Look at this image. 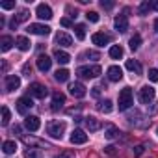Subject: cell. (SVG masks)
<instances>
[{
  "instance_id": "6da1fadb",
  "label": "cell",
  "mask_w": 158,
  "mask_h": 158,
  "mask_svg": "<svg viewBox=\"0 0 158 158\" xmlns=\"http://www.w3.org/2000/svg\"><path fill=\"white\" fill-rule=\"evenodd\" d=\"M134 102V95L130 88H123L119 91V112H127Z\"/></svg>"
},
{
  "instance_id": "7a4b0ae2",
  "label": "cell",
  "mask_w": 158,
  "mask_h": 158,
  "mask_svg": "<svg viewBox=\"0 0 158 158\" xmlns=\"http://www.w3.org/2000/svg\"><path fill=\"white\" fill-rule=\"evenodd\" d=\"M101 73H102L101 65H82L76 69V74L80 78H97Z\"/></svg>"
},
{
  "instance_id": "3957f363",
  "label": "cell",
  "mask_w": 158,
  "mask_h": 158,
  "mask_svg": "<svg viewBox=\"0 0 158 158\" xmlns=\"http://www.w3.org/2000/svg\"><path fill=\"white\" fill-rule=\"evenodd\" d=\"M63 132H65V123H61V121H50L47 125V134L50 138L61 139L63 138Z\"/></svg>"
},
{
  "instance_id": "277c9868",
  "label": "cell",
  "mask_w": 158,
  "mask_h": 158,
  "mask_svg": "<svg viewBox=\"0 0 158 158\" xmlns=\"http://www.w3.org/2000/svg\"><path fill=\"white\" fill-rule=\"evenodd\" d=\"M28 91H30V97H35V99H45V97L48 95V89H47L43 84H39V82L30 84Z\"/></svg>"
},
{
  "instance_id": "5b68a950",
  "label": "cell",
  "mask_w": 158,
  "mask_h": 158,
  "mask_svg": "<svg viewBox=\"0 0 158 158\" xmlns=\"http://www.w3.org/2000/svg\"><path fill=\"white\" fill-rule=\"evenodd\" d=\"M154 95H156V91H154L151 86H143V88L139 89L138 99H139V102H143V104H151V102L154 101Z\"/></svg>"
},
{
  "instance_id": "8992f818",
  "label": "cell",
  "mask_w": 158,
  "mask_h": 158,
  "mask_svg": "<svg viewBox=\"0 0 158 158\" xmlns=\"http://www.w3.org/2000/svg\"><path fill=\"white\" fill-rule=\"evenodd\" d=\"M34 106V101H32V97H21L17 102H15V108H17V112L21 114V115H26L28 112H30V108Z\"/></svg>"
},
{
  "instance_id": "52a82bcc",
  "label": "cell",
  "mask_w": 158,
  "mask_h": 158,
  "mask_svg": "<svg viewBox=\"0 0 158 158\" xmlns=\"http://www.w3.org/2000/svg\"><path fill=\"white\" fill-rule=\"evenodd\" d=\"M69 93L73 97H76V99H82V97H86L88 89H86V86L82 82H73V84H69Z\"/></svg>"
},
{
  "instance_id": "ba28073f",
  "label": "cell",
  "mask_w": 158,
  "mask_h": 158,
  "mask_svg": "<svg viewBox=\"0 0 158 158\" xmlns=\"http://www.w3.org/2000/svg\"><path fill=\"white\" fill-rule=\"evenodd\" d=\"M86 141H88V134H86L84 130L74 128V130L71 132V143H73V145H82V143H86Z\"/></svg>"
},
{
  "instance_id": "9c48e42d",
  "label": "cell",
  "mask_w": 158,
  "mask_h": 158,
  "mask_svg": "<svg viewBox=\"0 0 158 158\" xmlns=\"http://www.w3.org/2000/svg\"><path fill=\"white\" fill-rule=\"evenodd\" d=\"M35 15H37L39 19H43V21H50V19H52V10H50L48 4H39V6L35 8Z\"/></svg>"
},
{
  "instance_id": "30bf717a",
  "label": "cell",
  "mask_w": 158,
  "mask_h": 158,
  "mask_svg": "<svg viewBox=\"0 0 158 158\" xmlns=\"http://www.w3.org/2000/svg\"><path fill=\"white\" fill-rule=\"evenodd\" d=\"M28 32H30V34H35V35H48V34H50V26L34 23V24L28 26Z\"/></svg>"
},
{
  "instance_id": "8fae6325",
  "label": "cell",
  "mask_w": 158,
  "mask_h": 158,
  "mask_svg": "<svg viewBox=\"0 0 158 158\" xmlns=\"http://www.w3.org/2000/svg\"><path fill=\"white\" fill-rule=\"evenodd\" d=\"M35 61H37V69H39L41 73H47V71H50V67H52V60H50L47 54H39Z\"/></svg>"
},
{
  "instance_id": "7c38bea8",
  "label": "cell",
  "mask_w": 158,
  "mask_h": 158,
  "mask_svg": "<svg viewBox=\"0 0 158 158\" xmlns=\"http://www.w3.org/2000/svg\"><path fill=\"white\" fill-rule=\"evenodd\" d=\"M106 74H108V80H112V82H119L121 78H123V69H121L119 65H112V67H108Z\"/></svg>"
},
{
  "instance_id": "4fadbf2b",
  "label": "cell",
  "mask_w": 158,
  "mask_h": 158,
  "mask_svg": "<svg viewBox=\"0 0 158 158\" xmlns=\"http://www.w3.org/2000/svg\"><path fill=\"white\" fill-rule=\"evenodd\" d=\"M21 88V78L17 74H8L6 76V89L8 91H15Z\"/></svg>"
},
{
  "instance_id": "5bb4252c",
  "label": "cell",
  "mask_w": 158,
  "mask_h": 158,
  "mask_svg": "<svg viewBox=\"0 0 158 158\" xmlns=\"http://www.w3.org/2000/svg\"><path fill=\"white\" fill-rule=\"evenodd\" d=\"M114 26H115L117 32L125 34V32L128 30V19H127V15H117L115 21H114Z\"/></svg>"
},
{
  "instance_id": "9a60e30c",
  "label": "cell",
  "mask_w": 158,
  "mask_h": 158,
  "mask_svg": "<svg viewBox=\"0 0 158 158\" xmlns=\"http://www.w3.org/2000/svg\"><path fill=\"white\" fill-rule=\"evenodd\" d=\"M91 41H93V45H97V47H104V45H108L112 39H110V35H106V34H102V32H95V34L91 35Z\"/></svg>"
},
{
  "instance_id": "2e32d148",
  "label": "cell",
  "mask_w": 158,
  "mask_h": 158,
  "mask_svg": "<svg viewBox=\"0 0 158 158\" xmlns=\"http://www.w3.org/2000/svg\"><path fill=\"white\" fill-rule=\"evenodd\" d=\"M24 127H26L30 132H37L39 127H41V121H39V117H35V115H28V117L24 119Z\"/></svg>"
},
{
  "instance_id": "e0dca14e",
  "label": "cell",
  "mask_w": 158,
  "mask_h": 158,
  "mask_svg": "<svg viewBox=\"0 0 158 158\" xmlns=\"http://www.w3.org/2000/svg\"><path fill=\"white\" fill-rule=\"evenodd\" d=\"M63 104H65V95H63L61 91H54V93H52V110L58 112Z\"/></svg>"
},
{
  "instance_id": "ac0fdd59",
  "label": "cell",
  "mask_w": 158,
  "mask_h": 158,
  "mask_svg": "<svg viewBox=\"0 0 158 158\" xmlns=\"http://www.w3.org/2000/svg\"><path fill=\"white\" fill-rule=\"evenodd\" d=\"M84 123H86V128H88L89 132H97V130L102 127L101 121H99L97 117H91V115H89V117H84Z\"/></svg>"
},
{
  "instance_id": "d6986e66",
  "label": "cell",
  "mask_w": 158,
  "mask_h": 158,
  "mask_svg": "<svg viewBox=\"0 0 158 158\" xmlns=\"http://www.w3.org/2000/svg\"><path fill=\"white\" fill-rule=\"evenodd\" d=\"M56 43L61 45V47H71V45H73V37H71L69 34H65V32H60V34L56 35Z\"/></svg>"
},
{
  "instance_id": "ffe728a7",
  "label": "cell",
  "mask_w": 158,
  "mask_h": 158,
  "mask_svg": "<svg viewBox=\"0 0 158 158\" xmlns=\"http://www.w3.org/2000/svg\"><path fill=\"white\" fill-rule=\"evenodd\" d=\"M54 60L58 61V63H61V65H65V63H69L71 61V56L65 52V50H61V48H58V50H54Z\"/></svg>"
},
{
  "instance_id": "44dd1931",
  "label": "cell",
  "mask_w": 158,
  "mask_h": 158,
  "mask_svg": "<svg viewBox=\"0 0 158 158\" xmlns=\"http://www.w3.org/2000/svg\"><path fill=\"white\" fill-rule=\"evenodd\" d=\"M15 45H17V48H19V50H23V52H26V50H30V47H32V43H30V39H28V37H24V35H21V37H17V39H15Z\"/></svg>"
},
{
  "instance_id": "7402d4cb",
  "label": "cell",
  "mask_w": 158,
  "mask_h": 158,
  "mask_svg": "<svg viewBox=\"0 0 158 158\" xmlns=\"http://www.w3.org/2000/svg\"><path fill=\"white\" fill-rule=\"evenodd\" d=\"M97 108H99V112H102V114H110V112L114 110V102H112L110 99H104V101H99Z\"/></svg>"
},
{
  "instance_id": "603a6c76",
  "label": "cell",
  "mask_w": 158,
  "mask_h": 158,
  "mask_svg": "<svg viewBox=\"0 0 158 158\" xmlns=\"http://www.w3.org/2000/svg\"><path fill=\"white\" fill-rule=\"evenodd\" d=\"M11 45H13V37L11 35H2L0 37V50L2 52H8L11 48Z\"/></svg>"
},
{
  "instance_id": "cb8c5ba5",
  "label": "cell",
  "mask_w": 158,
  "mask_h": 158,
  "mask_svg": "<svg viewBox=\"0 0 158 158\" xmlns=\"http://www.w3.org/2000/svg\"><path fill=\"white\" fill-rule=\"evenodd\" d=\"M127 69L128 71H132V73H136V74H141V63L139 61H136V60H127Z\"/></svg>"
},
{
  "instance_id": "d4e9b609",
  "label": "cell",
  "mask_w": 158,
  "mask_h": 158,
  "mask_svg": "<svg viewBox=\"0 0 158 158\" xmlns=\"http://www.w3.org/2000/svg\"><path fill=\"white\" fill-rule=\"evenodd\" d=\"M54 78L58 82H67L69 80V71L67 69H58L56 73H54Z\"/></svg>"
},
{
  "instance_id": "484cf974",
  "label": "cell",
  "mask_w": 158,
  "mask_h": 158,
  "mask_svg": "<svg viewBox=\"0 0 158 158\" xmlns=\"http://www.w3.org/2000/svg\"><path fill=\"white\" fill-rule=\"evenodd\" d=\"M121 132L114 127V125H110V127H106V130H104V136H106V139H115L117 136H119Z\"/></svg>"
},
{
  "instance_id": "4316f807",
  "label": "cell",
  "mask_w": 158,
  "mask_h": 158,
  "mask_svg": "<svg viewBox=\"0 0 158 158\" xmlns=\"http://www.w3.org/2000/svg\"><path fill=\"white\" fill-rule=\"evenodd\" d=\"M2 151H4L6 154H13V152L17 151V143L11 141V139H8V141H4V145H2Z\"/></svg>"
},
{
  "instance_id": "83f0119b",
  "label": "cell",
  "mask_w": 158,
  "mask_h": 158,
  "mask_svg": "<svg viewBox=\"0 0 158 158\" xmlns=\"http://www.w3.org/2000/svg\"><path fill=\"white\" fill-rule=\"evenodd\" d=\"M128 45H130V48H132V50H138V48L141 47V35H139V34H134V35L130 37Z\"/></svg>"
},
{
  "instance_id": "f1b7e54d",
  "label": "cell",
  "mask_w": 158,
  "mask_h": 158,
  "mask_svg": "<svg viewBox=\"0 0 158 158\" xmlns=\"http://www.w3.org/2000/svg\"><path fill=\"white\" fill-rule=\"evenodd\" d=\"M110 58H114V60L123 58V48H121L119 45H112V47H110Z\"/></svg>"
},
{
  "instance_id": "f546056e",
  "label": "cell",
  "mask_w": 158,
  "mask_h": 158,
  "mask_svg": "<svg viewBox=\"0 0 158 158\" xmlns=\"http://www.w3.org/2000/svg\"><path fill=\"white\" fill-rule=\"evenodd\" d=\"M74 35H76V39L84 41V39H86V26H84V24H76V26H74Z\"/></svg>"
},
{
  "instance_id": "4dcf8cb0",
  "label": "cell",
  "mask_w": 158,
  "mask_h": 158,
  "mask_svg": "<svg viewBox=\"0 0 158 158\" xmlns=\"http://www.w3.org/2000/svg\"><path fill=\"white\" fill-rule=\"evenodd\" d=\"M24 158H43V154H41V151H39V149H35V147H30V149H26V152H24Z\"/></svg>"
},
{
  "instance_id": "1f68e13d",
  "label": "cell",
  "mask_w": 158,
  "mask_h": 158,
  "mask_svg": "<svg viewBox=\"0 0 158 158\" xmlns=\"http://www.w3.org/2000/svg\"><path fill=\"white\" fill-rule=\"evenodd\" d=\"M10 119H11V114H10V110H8V106H2V125L6 127V125L10 123Z\"/></svg>"
},
{
  "instance_id": "d6a6232c",
  "label": "cell",
  "mask_w": 158,
  "mask_h": 158,
  "mask_svg": "<svg viewBox=\"0 0 158 158\" xmlns=\"http://www.w3.org/2000/svg\"><path fill=\"white\" fill-rule=\"evenodd\" d=\"M149 10H151V4L147 2V0H145V2H141V4H139V8H138V13H139V15H147V11H149Z\"/></svg>"
},
{
  "instance_id": "836d02e7",
  "label": "cell",
  "mask_w": 158,
  "mask_h": 158,
  "mask_svg": "<svg viewBox=\"0 0 158 158\" xmlns=\"http://www.w3.org/2000/svg\"><path fill=\"white\" fill-rule=\"evenodd\" d=\"M28 17H30V13H28L26 10H21L15 19H17V23H24V21H28Z\"/></svg>"
},
{
  "instance_id": "e575fe53",
  "label": "cell",
  "mask_w": 158,
  "mask_h": 158,
  "mask_svg": "<svg viewBox=\"0 0 158 158\" xmlns=\"http://www.w3.org/2000/svg\"><path fill=\"white\" fill-rule=\"evenodd\" d=\"M0 8H2V10H13L15 2H13V0H4V2H0Z\"/></svg>"
},
{
  "instance_id": "d590c367",
  "label": "cell",
  "mask_w": 158,
  "mask_h": 158,
  "mask_svg": "<svg viewBox=\"0 0 158 158\" xmlns=\"http://www.w3.org/2000/svg\"><path fill=\"white\" fill-rule=\"evenodd\" d=\"M149 80L158 82V69H149Z\"/></svg>"
},
{
  "instance_id": "8d00e7d4",
  "label": "cell",
  "mask_w": 158,
  "mask_h": 158,
  "mask_svg": "<svg viewBox=\"0 0 158 158\" xmlns=\"http://www.w3.org/2000/svg\"><path fill=\"white\" fill-rule=\"evenodd\" d=\"M86 17H88V21H91V23H97V21H99V13H97V11H88Z\"/></svg>"
},
{
  "instance_id": "74e56055",
  "label": "cell",
  "mask_w": 158,
  "mask_h": 158,
  "mask_svg": "<svg viewBox=\"0 0 158 158\" xmlns=\"http://www.w3.org/2000/svg\"><path fill=\"white\" fill-rule=\"evenodd\" d=\"M143 151H145V147H143V145H136V147L132 149L134 156H141V154H143Z\"/></svg>"
},
{
  "instance_id": "f35d334b",
  "label": "cell",
  "mask_w": 158,
  "mask_h": 158,
  "mask_svg": "<svg viewBox=\"0 0 158 158\" xmlns=\"http://www.w3.org/2000/svg\"><path fill=\"white\" fill-rule=\"evenodd\" d=\"M104 152H106V154H110V156H115V154H117V151H115V147H114V145L104 147Z\"/></svg>"
},
{
  "instance_id": "ab89813d",
  "label": "cell",
  "mask_w": 158,
  "mask_h": 158,
  "mask_svg": "<svg viewBox=\"0 0 158 158\" xmlns=\"http://www.w3.org/2000/svg\"><path fill=\"white\" fill-rule=\"evenodd\" d=\"M101 8H104V10H112V8H114V2H110V0H102V2H101Z\"/></svg>"
},
{
  "instance_id": "60d3db41",
  "label": "cell",
  "mask_w": 158,
  "mask_h": 158,
  "mask_svg": "<svg viewBox=\"0 0 158 158\" xmlns=\"http://www.w3.org/2000/svg\"><path fill=\"white\" fill-rule=\"evenodd\" d=\"M60 23H61V26H63V28H69V26H73V23H71V19H67V17H63V19H61Z\"/></svg>"
},
{
  "instance_id": "b9f144b4",
  "label": "cell",
  "mask_w": 158,
  "mask_h": 158,
  "mask_svg": "<svg viewBox=\"0 0 158 158\" xmlns=\"http://www.w3.org/2000/svg\"><path fill=\"white\" fill-rule=\"evenodd\" d=\"M86 56H88V58H93V60H99V58H101V56H99V52H95V50H88V52H86Z\"/></svg>"
},
{
  "instance_id": "7bdbcfd3",
  "label": "cell",
  "mask_w": 158,
  "mask_h": 158,
  "mask_svg": "<svg viewBox=\"0 0 158 158\" xmlns=\"http://www.w3.org/2000/svg\"><path fill=\"white\" fill-rule=\"evenodd\" d=\"M23 73L30 76V74H32V65H30V63H24V67H23Z\"/></svg>"
},
{
  "instance_id": "ee69618b",
  "label": "cell",
  "mask_w": 158,
  "mask_h": 158,
  "mask_svg": "<svg viewBox=\"0 0 158 158\" xmlns=\"http://www.w3.org/2000/svg\"><path fill=\"white\" fill-rule=\"evenodd\" d=\"M91 93H93V97H99V93H101V88H99V86H95Z\"/></svg>"
},
{
  "instance_id": "f6af8a7d",
  "label": "cell",
  "mask_w": 158,
  "mask_h": 158,
  "mask_svg": "<svg viewBox=\"0 0 158 158\" xmlns=\"http://www.w3.org/2000/svg\"><path fill=\"white\" fill-rule=\"evenodd\" d=\"M10 26H11V28H13V30H15V28H17V26H19V23H17V19H13V21H11V23H10Z\"/></svg>"
},
{
  "instance_id": "bcb514c9",
  "label": "cell",
  "mask_w": 158,
  "mask_h": 158,
  "mask_svg": "<svg viewBox=\"0 0 158 158\" xmlns=\"http://www.w3.org/2000/svg\"><path fill=\"white\" fill-rule=\"evenodd\" d=\"M13 134H21V127H19V125L13 127Z\"/></svg>"
},
{
  "instance_id": "7dc6e473",
  "label": "cell",
  "mask_w": 158,
  "mask_h": 158,
  "mask_svg": "<svg viewBox=\"0 0 158 158\" xmlns=\"http://www.w3.org/2000/svg\"><path fill=\"white\" fill-rule=\"evenodd\" d=\"M151 8H152V10H156V11H158V0H154V2H152V4H151Z\"/></svg>"
},
{
  "instance_id": "c3c4849f",
  "label": "cell",
  "mask_w": 158,
  "mask_h": 158,
  "mask_svg": "<svg viewBox=\"0 0 158 158\" xmlns=\"http://www.w3.org/2000/svg\"><path fill=\"white\" fill-rule=\"evenodd\" d=\"M54 158H71V154H67V152H63V154H60V156H54Z\"/></svg>"
},
{
  "instance_id": "681fc988",
  "label": "cell",
  "mask_w": 158,
  "mask_h": 158,
  "mask_svg": "<svg viewBox=\"0 0 158 158\" xmlns=\"http://www.w3.org/2000/svg\"><path fill=\"white\" fill-rule=\"evenodd\" d=\"M154 32H158V19L154 21Z\"/></svg>"
},
{
  "instance_id": "f907efd6",
  "label": "cell",
  "mask_w": 158,
  "mask_h": 158,
  "mask_svg": "<svg viewBox=\"0 0 158 158\" xmlns=\"http://www.w3.org/2000/svg\"><path fill=\"white\" fill-rule=\"evenodd\" d=\"M156 134H158V128H156Z\"/></svg>"
}]
</instances>
